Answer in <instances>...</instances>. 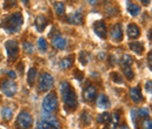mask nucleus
Here are the masks:
<instances>
[{"instance_id": "42", "label": "nucleus", "mask_w": 152, "mask_h": 129, "mask_svg": "<svg viewBox=\"0 0 152 129\" xmlns=\"http://www.w3.org/2000/svg\"><path fill=\"white\" fill-rule=\"evenodd\" d=\"M148 61H149V67L151 68L152 63H151V52H149V54H148Z\"/></svg>"}, {"instance_id": "44", "label": "nucleus", "mask_w": 152, "mask_h": 129, "mask_svg": "<svg viewBox=\"0 0 152 129\" xmlns=\"http://www.w3.org/2000/svg\"><path fill=\"white\" fill-rule=\"evenodd\" d=\"M97 1H98V0H88V2H89L90 5H95Z\"/></svg>"}, {"instance_id": "28", "label": "nucleus", "mask_w": 152, "mask_h": 129, "mask_svg": "<svg viewBox=\"0 0 152 129\" xmlns=\"http://www.w3.org/2000/svg\"><path fill=\"white\" fill-rule=\"evenodd\" d=\"M78 56H80V57H78L80 62H81L82 65H84V66H86V65L89 62V60H90V57H89V53H87V52H84V51H82Z\"/></svg>"}, {"instance_id": "1", "label": "nucleus", "mask_w": 152, "mask_h": 129, "mask_svg": "<svg viewBox=\"0 0 152 129\" xmlns=\"http://www.w3.org/2000/svg\"><path fill=\"white\" fill-rule=\"evenodd\" d=\"M22 22H23V18H22V14L20 12H15V13H12L7 17L2 19L1 21V27L7 32V33H18L22 26Z\"/></svg>"}, {"instance_id": "36", "label": "nucleus", "mask_w": 152, "mask_h": 129, "mask_svg": "<svg viewBox=\"0 0 152 129\" xmlns=\"http://www.w3.org/2000/svg\"><path fill=\"white\" fill-rule=\"evenodd\" d=\"M69 86H70V85H69L68 81H62V82L60 83V92H63V91L67 89Z\"/></svg>"}, {"instance_id": "31", "label": "nucleus", "mask_w": 152, "mask_h": 129, "mask_svg": "<svg viewBox=\"0 0 152 129\" xmlns=\"http://www.w3.org/2000/svg\"><path fill=\"white\" fill-rule=\"evenodd\" d=\"M137 116L138 117H140V119H146V117H149V111L146 109V108H140V109H138L137 111Z\"/></svg>"}, {"instance_id": "11", "label": "nucleus", "mask_w": 152, "mask_h": 129, "mask_svg": "<svg viewBox=\"0 0 152 129\" xmlns=\"http://www.w3.org/2000/svg\"><path fill=\"white\" fill-rule=\"evenodd\" d=\"M52 45L57 48V49H64L66 48V45H67V41H66V39L64 38L61 37V34L56 32L55 34H53V37H52Z\"/></svg>"}, {"instance_id": "16", "label": "nucleus", "mask_w": 152, "mask_h": 129, "mask_svg": "<svg viewBox=\"0 0 152 129\" xmlns=\"http://www.w3.org/2000/svg\"><path fill=\"white\" fill-rule=\"evenodd\" d=\"M47 25H48V21L43 15H38L37 17V19H35V28L39 32H42L47 27Z\"/></svg>"}, {"instance_id": "37", "label": "nucleus", "mask_w": 152, "mask_h": 129, "mask_svg": "<svg viewBox=\"0 0 152 129\" xmlns=\"http://www.w3.org/2000/svg\"><path fill=\"white\" fill-rule=\"evenodd\" d=\"M74 74H75L76 79H78V80H82V77H83V73H80V71L78 69H75L74 71Z\"/></svg>"}, {"instance_id": "19", "label": "nucleus", "mask_w": 152, "mask_h": 129, "mask_svg": "<svg viewBox=\"0 0 152 129\" xmlns=\"http://www.w3.org/2000/svg\"><path fill=\"white\" fill-rule=\"evenodd\" d=\"M129 47H130V49L134 52L136 54H138V55H140L143 52H144V45L142 43V42H139V41H133L131 42L130 45H129Z\"/></svg>"}, {"instance_id": "30", "label": "nucleus", "mask_w": 152, "mask_h": 129, "mask_svg": "<svg viewBox=\"0 0 152 129\" xmlns=\"http://www.w3.org/2000/svg\"><path fill=\"white\" fill-rule=\"evenodd\" d=\"M39 129H57V127L55 125L49 123L48 121H42V122L39 125Z\"/></svg>"}, {"instance_id": "22", "label": "nucleus", "mask_w": 152, "mask_h": 129, "mask_svg": "<svg viewBox=\"0 0 152 129\" xmlns=\"http://www.w3.org/2000/svg\"><path fill=\"white\" fill-rule=\"evenodd\" d=\"M128 12H129L131 15L136 17V15H138V14H139V12H140V7H139L137 4L128 2Z\"/></svg>"}, {"instance_id": "3", "label": "nucleus", "mask_w": 152, "mask_h": 129, "mask_svg": "<svg viewBox=\"0 0 152 129\" xmlns=\"http://www.w3.org/2000/svg\"><path fill=\"white\" fill-rule=\"evenodd\" d=\"M58 107V99L55 93H49L43 97L42 101V108L45 111H49V113H54Z\"/></svg>"}, {"instance_id": "5", "label": "nucleus", "mask_w": 152, "mask_h": 129, "mask_svg": "<svg viewBox=\"0 0 152 129\" xmlns=\"http://www.w3.org/2000/svg\"><path fill=\"white\" fill-rule=\"evenodd\" d=\"M54 86V79L49 73H43L39 77V91L40 92H48Z\"/></svg>"}, {"instance_id": "32", "label": "nucleus", "mask_w": 152, "mask_h": 129, "mask_svg": "<svg viewBox=\"0 0 152 129\" xmlns=\"http://www.w3.org/2000/svg\"><path fill=\"white\" fill-rule=\"evenodd\" d=\"M22 47H23L25 53H27V54H32V53H33V45H32V43H29V42H25Z\"/></svg>"}, {"instance_id": "2", "label": "nucleus", "mask_w": 152, "mask_h": 129, "mask_svg": "<svg viewBox=\"0 0 152 129\" xmlns=\"http://www.w3.org/2000/svg\"><path fill=\"white\" fill-rule=\"evenodd\" d=\"M62 93V101L64 106L69 111H75L77 108V95L72 86H69L67 89H64Z\"/></svg>"}, {"instance_id": "40", "label": "nucleus", "mask_w": 152, "mask_h": 129, "mask_svg": "<svg viewBox=\"0 0 152 129\" xmlns=\"http://www.w3.org/2000/svg\"><path fill=\"white\" fill-rule=\"evenodd\" d=\"M8 76H10L11 79H15V77H17V74H15L14 71H10V72H8Z\"/></svg>"}, {"instance_id": "21", "label": "nucleus", "mask_w": 152, "mask_h": 129, "mask_svg": "<svg viewBox=\"0 0 152 129\" xmlns=\"http://www.w3.org/2000/svg\"><path fill=\"white\" fill-rule=\"evenodd\" d=\"M37 76H38V69L37 68H31L29 72H28V75H27V82L31 87L34 86L35 83V80H37Z\"/></svg>"}, {"instance_id": "14", "label": "nucleus", "mask_w": 152, "mask_h": 129, "mask_svg": "<svg viewBox=\"0 0 152 129\" xmlns=\"http://www.w3.org/2000/svg\"><path fill=\"white\" fill-rule=\"evenodd\" d=\"M140 35V28L136 24H130L128 26V37L130 39H137Z\"/></svg>"}, {"instance_id": "15", "label": "nucleus", "mask_w": 152, "mask_h": 129, "mask_svg": "<svg viewBox=\"0 0 152 129\" xmlns=\"http://www.w3.org/2000/svg\"><path fill=\"white\" fill-rule=\"evenodd\" d=\"M67 21L72 25H81L83 22V15L80 12H75L72 15L67 17Z\"/></svg>"}, {"instance_id": "25", "label": "nucleus", "mask_w": 152, "mask_h": 129, "mask_svg": "<svg viewBox=\"0 0 152 129\" xmlns=\"http://www.w3.org/2000/svg\"><path fill=\"white\" fill-rule=\"evenodd\" d=\"M64 4L63 2H56L55 4V7H54V11H55V13H56L57 17H62L63 14H64Z\"/></svg>"}, {"instance_id": "18", "label": "nucleus", "mask_w": 152, "mask_h": 129, "mask_svg": "<svg viewBox=\"0 0 152 129\" xmlns=\"http://www.w3.org/2000/svg\"><path fill=\"white\" fill-rule=\"evenodd\" d=\"M74 63V55L64 56L61 61H60V67L62 69H69Z\"/></svg>"}, {"instance_id": "33", "label": "nucleus", "mask_w": 152, "mask_h": 129, "mask_svg": "<svg viewBox=\"0 0 152 129\" xmlns=\"http://www.w3.org/2000/svg\"><path fill=\"white\" fill-rule=\"evenodd\" d=\"M14 6H17V1H15V0H5L4 7H5L6 10H11V8H13Z\"/></svg>"}, {"instance_id": "41", "label": "nucleus", "mask_w": 152, "mask_h": 129, "mask_svg": "<svg viewBox=\"0 0 152 129\" xmlns=\"http://www.w3.org/2000/svg\"><path fill=\"white\" fill-rule=\"evenodd\" d=\"M118 129H130V128H129V126H128L126 123H122V125L118 127Z\"/></svg>"}, {"instance_id": "26", "label": "nucleus", "mask_w": 152, "mask_h": 129, "mask_svg": "<svg viewBox=\"0 0 152 129\" xmlns=\"http://www.w3.org/2000/svg\"><path fill=\"white\" fill-rule=\"evenodd\" d=\"M123 73H124L125 77H126L129 81L133 80L134 74H133V71L131 69V67H130V66H123Z\"/></svg>"}, {"instance_id": "38", "label": "nucleus", "mask_w": 152, "mask_h": 129, "mask_svg": "<svg viewBox=\"0 0 152 129\" xmlns=\"http://www.w3.org/2000/svg\"><path fill=\"white\" fill-rule=\"evenodd\" d=\"M109 61H110V65H111V66H114L115 63H117V61H118V60L115 57V55H110L109 56Z\"/></svg>"}, {"instance_id": "34", "label": "nucleus", "mask_w": 152, "mask_h": 129, "mask_svg": "<svg viewBox=\"0 0 152 129\" xmlns=\"http://www.w3.org/2000/svg\"><path fill=\"white\" fill-rule=\"evenodd\" d=\"M111 79H113V81L115 83H123V79L118 73H115V72L111 73Z\"/></svg>"}, {"instance_id": "7", "label": "nucleus", "mask_w": 152, "mask_h": 129, "mask_svg": "<svg viewBox=\"0 0 152 129\" xmlns=\"http://www.w3.org/2000/svg\"><path fill=\"white\" fill-rule=\"evenodd\" d=\"M1 89H2V93L6 96L12 97V96L15 95L18 87H17V83L14 81H12V80H5L2 82V85H1Z\"/></svg>"}, {"instance_id": "20", "label": "nucleus", "mask_w": 152, "mask_h": 129, "mask_svg": "<svg viewBox=\"0 0 152 129\" xmlns=\"http://www.w3.org/2000/svg\"><path fill=\"white\" fill-rule=\"evenodd\" d=\"M1 117L4 121L10 122L13 119V111L10 107H2L1 108Z\"/></svg>"}, {"instance_id": "4", "label": "nucleus", "mask_w": 152, "mask_h": 129, "mask_svg": "<svg viewBox=\"0 0 152 129\" xmlns=\"http://www.w3.org/2000/svg\"><path fill=\"white\" fill-rule=\"evenodd\" d=\"M17 129H31L33 126V117L29 114V111H22L17 117V122H15Z\"/></svg>"}, {"instance_id": "12", "label": "nucleus", "mask_w": 152, "mask_h": 129, "mask_svg": "<svg viewBox=\"0 0 152 129\" xmlns=\"http://www.w3.org/2000/svg\"><path fill=\"white\" fill-rule=\"evenodd\" d=\"M110 35L115 41H122L123 39V31L121 24H115L110 27Z\"/></svg>"}, {"instance_id": "9", "label": "nucleus", "mask_w": 152, "mask_h": 129, "mask_svg": "<svg viewBox=\"0 0 152 129\" xmlns=\"http://www.w3.org/2000/svg\"><path fill=\"white\" fill-rule=\"evenodd\" d=\"M129 95H130L131 100H132L134 103H140V102H143V100H144L143 93H142V89H140V87H139V86L130 88V91H129Z\"/></svg>"}, {"instance_id": "29", "label": "nucleus", "mask_w": 152, "mask_h": 129, "mask_svg": "<svg viewBox=\"0 0 152 129\" xmlns=\"http://www.w3.org/2000/svg\"><path fill=\"white\" fill-rule=\"evenodd\" d=\"M38 45H39V48H40L42 52H46L47 48H48V43H47L46 39H43V38H39Z\"/></svg>"}, {"instance_id": "6", "label": "nucleus", "mask_w": 152, "mask_h": 129, "mask_svg": "<svg viewBox=\"0 0 152 129\" xmlns=\"http://www.w3.org/2000/svg\"><path fill=\"white\" fill-rule=\"evenodd\" d=\"M5 47H6V52L10 61H14L17 59V56L19 54V45L15 40H8L5 42Z\"/></svg>"}, {"instance_id": "17", "label": "nucleus", "mask_w": 152, "mask_h": 129, "mask_svg": "<svg viewBox=\"0 0 152 129\" xmlns=\"http://www.w3.org/2000/svg\"><path fill=\"white\" fill-rule=\"evenodd\" d=\"M118 121H119V115L117 111H115L114 114L111 115V119L108 123H105V128L104 129H117L118 127Z\"/></svg>"}, {"instance_id": "45", "label": "nucleus", "mask_w": 152, "mask_h": 129, "mask_svg": "<svg viewBox=\"0 0 152 129\" xmlns=\"http://www.w3.org/2000/svg\"><path fill=\"white\" fill-rule=\"evenodd\" d=\"M21 1H22V4H23V5H26V6H28V5H29V2H28L29 0H21Z\"/></svg>"}, {"instance_id": "13", "label": "nucleus", "mask_w": 152, "mask_h": 129, "mask_svg": "<svg viewBox=\"0 0 152 129\" xmlns=\"http://www.w3.org/2000/svg\"><path fill=\"white\" fill-rule=\"evenodd\" d=\"M97 107L99 109H108L110 107V101L109 99L107 97L105 94H99L98 97H97Z\"/></svg>"}, {"instance_id": "27", "label": "nucleus", "mask_w": 152, "mask_h": 129, "mask_svg": "<svg viewBox=\"0 0 152 129\" xmlns=\"http://www.w3.org/2000/svg\"><path fill=\"white\" fill-rule=\"evenodd\" d=\"M121 63H122V66H131L133 63V57L131 55L124 54L122 60H121Z\"/></svg>"}, {"instance_id": "43", "label": "nucleus", "mask_w": 152, "mask_h": 129, "mask_svg": "<svg viewBox=\"0 0 152 129\" xmlns=\"http://www.w3.org/2000/svg\"><path fill=\"white\" fill-rule=\"evenodd\" d=\"M140 1H142V4H143V5H149L151 0H140Z\"/></svg>"}, {"instance_id": "10", "label": "nucleus", "mask_w": 152, "mask_h": 129, "mask_svg": "<svg viewBox=\"0 0 152 129\" xmlns=\"http://www.w3.org/2000/svg\"><path fill=\"white\" fill-rule=\"evenodd\" d=\"M97 96V91L93 85H88L83 91V97L87 102H93Z\"/></svg>"}, {"instance_id": "8", "label": "nucleus", "mask_w": 152, "mask_h": 129, "mask_svg": "<svg viewBox=\"0 0 152 129\" xmlns=\"http://www.w3.org/2000/svg\"><path fill=\"white\" fill-rule=\"evenodd\" d=\"M93 28H94V32L96 33L97 37H99L101 39H107L108 38V27H107V25L103 20L95 21Z\"/></svg>"}, {"instance_id": "24", "label": "nucleus", "mask_w": 152, "mask_h": 129, "mask_svg": "<svg viewBox=\"0 0 152 129\" xmlns=\"http://www.w3.org/2000/svg\"><path fill=\"white\" fill-rule=\"evenodd\" d=\"M81 122H82L84 126L90 125V123H91V114L87 111H83V114L81 115Z\"/></svg>"}, {"instance_id": "23", "label": "nucleus", "mask_w": 152, "mask_h": 129, "mask_svg": "<svg viewBox=\"0 0 152 129\" xmlns=\"http://www.w3.org/2000/svg\"><path fill=\"white\" fill-rule=\"evenodd\" d=\"M110 119H111V114H109V113H102V114H99L97 116V122L105 125V123H108L110 121Z\"/></svg>"}, {"instance_id": "39", "label": "nucleus", "mask_w": 152, "mask_h": 129, "mask_svg": "<svg viewBox=\"0 0 152 129\" xmlns=\"http://www.w3.org/2000/svg\"><path fill=\"white\" fill-rule=\"evenodd\" d=\"M145 89H148V93H149V94L151 93V81H150V80L145 83Z\"/></svg>"}, {"instance_id": "35", "label": "nucleus", "mask_w": 152, "mask_h": 129, "mask_svg": "<svg viewBox=\"0 0 152 129\" xmlns=\"http://www.w3.org/2000/svg\"><path fill=\"white\" fill-rule=\"evenodd\" d=\"M142 129H152L151 121L146 117V119H143V123H142Z\"/></svg>"}]
</instances>
